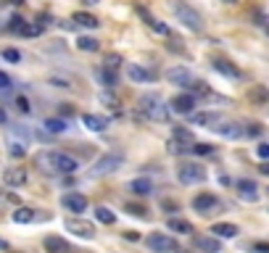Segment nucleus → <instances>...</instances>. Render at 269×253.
Here are the masks:
<instances>
[{
	"label": "nucleus",
	"mask_w": 269,
	"mask_h": 253,
	"mask_svg": "<svg viewBox=\"0 0 269 253\" xmlns=\"http://www.w3.org/2000/svg\"><path fill=\"white\" fill-rule=\"evenodd\" d=\"M37 166L42 172H55V174H74L79 169V161L66 153H40L37 156Z\"/></svg>",
	"instance_id": "f257e3e1"
},
{
	"label": "nucleus",
	"mask_w": 269,
	"mask_h": 253,
	"mask_svg": "<svg viewBox=\"0 0 269 253\" xmlns=\"http://www.w3.org/2000/svg\"><path fill=\"white\" fill-rule=\"evenodd\" d=\"M172 8H174V16L182 21V26H188L190 32H201V29H203L201 13L196 11V8H190L188 3H182V0H174Z\"/></svg>",
	"instance_id": "f03ea898"
},
{
	"label": "nucleus",
	"mask_w": 269,
	"mask_h": 253,
	"mask_svg": "<svg viewBox=\"0 0 269 253\" xmlns=\"http://www.w3.org/2000/svg\"><path fill=\"white\" fill-rule=\"evenodd\" d=\"M140 111L153 121H166L169 119V108H166V103L159 95H143L140 98Z\"/></svg>",
	"instance_id": "7ed1b4c3"
},
{
	"label": "nucleus",
	"mask_w": 269,
	"mask_h": 253,
	"mask_svg": "<svg viewBox=\"0 0 269 253\" xmlns=\"http://www.w3.org/2000/svg\"><path fill=\"white\" fill-rule=\"evenodd\" d=\"M124 164V156L122 153H106L103 158H98L95 166H92V174L100 177V174H111V172H116V169H122Z\"/></svg>",
	"instance_id": "20e7f679"
},
{
	"label": "nucleus",
	"mask_w": 269,
	"mask_h": 253,
	"mask_svg": "<svg viewBox=\"0 0 269 253\" xmlns=\"http://www.w3.org/2000/svg\"><path fill=\"white\" fill-rule=\"evenodd\" d=\"M145 246L151 248L153 253H172V251H177V243L166 235V232H153V235H148Z\"/></svg>",
	"instance_id": "39448f33"
},
{
	"label": "nucleus",
	"mask_w": 269,
	"mask_h": 253,
	"mask_svg": "<svg viewBox=\"0 0 269 253\" xmlns=\"http://www.w3.org/2000/svg\"><path fill=\"white\" fill-rule=\"evenodd\" d=\"M177 177H180L182 185H198V182L206 180V169H203L201 164H185Z\"/></svg>",
	"instance_id": "423d86ee"
},
{
	"label": "nucleus",
	"mask_w": 269,
	"mask_h": 253,
	"mask_svg": "<svg viewBox=\"0 0 269 253\" xmlns=\"http://www.w3.org/2000/svg\"><path fill=\"white\" fill-rule=\"evenodd\" d=\"M66 230L71 232V235H77V238H82V240H92L95 238V227H92L90 222H85V219H66Z\"/></svg>",
	"instance_id": "0eeeda50"
},
{
	"label": "nucleus",
	"mask_w": 269,
	"mask_h": 253,
	"mask_svg": "<svg viewBox=\"0 0 269 253\" xmlns=\"http://www.w3.org/2000/svg\"><path fill=\"white\" fill-rule=\"evenodd\" d=\"M193 209L198 214H214L219 209V198L211 193H198L196 198H193Z\"/></svg>",
	"instance_id": "6e6552de"
},
{
	"label": "nucleus",
	"mask_w": 269,
	"mask_h": 253,
	"mask_svg": "<svg viewBox=\"0 0 269 253\" xmlns=\"http://www.w3.org/2000/svg\"><path fill=\"white\" fill-rule=\"evenodd\" d=\"M172 111L174 114H193V108H196V95H190V92H180V95L172 98Z\"/></svg>",
	"instance_id": "1a4fd4ad"
},
{
	"label": "nucleus",
	"mask_w": 269,
	"mask_h": 253,
	"mask_svg": "<svg viewBox=\"0 0 269 253\" xmlns=\"http://www.w3.org/2000/svg\"><path fill=\"white\" fill-rule=\"evenodd\" d=\"M61 203H63V209H66V211H74V214H82L87 209V198L82 193H66L61 198Z\"/></svg>",
	"instance_id": "9d476101"
},
{
	"label": "nucleus",
	"mask_w": 269,
	"mask_h": 253,
	"mask_svg": "<svg viewBox=\"0 0 269 253\" xmlns=\"http://www.w3.org/2000/svg\"><path fill=\"white\" fill-rule=\"evenodd\" d=\"M166 79H169L172 84L190 87V84H193V74H190L188 69H182V66H172V69H166Z\"/></svg>",
	"instance_id": "9b49d317"
},
{
	"label": "nucleus",
	"mask_w": 269,
	"mask_h": 253,
	"mask_svg": "<svg viewBox=\"0 0 269 253\" xmlns=\"http://www.w3.org/2000/svg\"><path fill=\"white\" fill-rule=\"evenodd\" d=\"M127 74H129V79H135V82H153L159 77L153 69H143V66H137V63H127Z\"/></svg>",
	"instance_id": "f8f14e48"
},
{
	"label": "nucleus",
	"mask_w": 269,
	"mask_h": 253,
	"mask_svg": "<svg viewBox=\"0 0 269 253\" xmlns=\"http://www.w3.org/2000/svg\"><path fill=\"white\" fill-rule=\"evenodd\" d=\"M3 182L8 187H21V185H26V169H5V172H3Z\"/></svg>",
	"instance_id": "ddd939ff"
},
{
	"label": "nucleus",
	"mask_w": 269,
	"mask_h": 253,
	"mask_svg": "<svg viewBox=\"0 0 269 253\" xmlns=\"http://www.w3.org/2000/svg\"><path fill=\"white\" fill-rule=\"evenodd\" d=\"M193 121L201 124V127H214L217 129V124H222L225 116H222L219 111H206V114H193Z\"/></svg>",
	"instance_id": "4468645a"
},
{
	"label": "nucleus",
	"mask_w": 269,
	"mask_h": 253,
	"mask_svg": "<svg viewBox=\"0 0 269 253\" xmlns=\"http://www.w3.org/2000/svg\"><path fill=\"white\" fill-rule=\"evenodd\" d=\"M45 253H71V246L63 238L50 235V238H45Z\"/></svg>",
	"instance_id": "2eb2a0df"
},
{
	"label": "nucleus",
	"mask_w": 269,
	"mask_h": 253,
	"mask_svg": "<svg viewBox=\"0 0 269 253\" xmlns=\"http://www.w3.org/2000/svg\"><path fill=\"white\" fill-rule=\"evenodd\" d=\"M248 100H251L254 106H267V103H269V87H264V84H251V90H248Z\"/></svg>",
	"instance_id": "dca6fc26"
},
{
	"label": "nucleus",
	"mask_w": 269,
	"mask_h": 253,
	"mask_svg": "<svg viewBox=\"0 0 269 253\" xmlns=\"http://www.w3.org/2000/svg\"><path fill=\"white\" fill-rule=\"evenodd\" d=\"M137 13H140V16H143V21H145L148 26H151V29H153V32H159V34H164V37H169V34H172V32H169V26H166V24H161V21H159V18H153L151 13H148V11H145V8H137Z\"/></svg>",
	"instance_id": "f3484780"
},
{
	"label": "nucleus",
	"mask_w": 269,
	"mask_h": 253,
	"mask_svg": "<svg viewBox=\"0 0 269 253\" xmlns=\"http://www.w3.org/2000/svg\"><path fill=\"white\" fill-rule=\"evenodd\" d=\"M196 248L203 251V253H219V251H222L219 240H217V238H209V235H198V238H196Z\"/></svg>",
	"instance_id": "a211bd4d"
},
{
	"label": "nucleus",
	"mask_w": 269,
	"mask_h": 253,
	"mask_svg": "<svg viewBox=\"0 0 269 253\" xmlns=\"http://www.w3.org/2000/svg\"><path fill=\"white\" fill-rule=\"evenodd\" d=\"M214 69L219 71V74H225V77H233V79H240L243 77V71H240L235 63H230V61H222V58H217L214 61Z\"/></svg>",
	"instance_id": "6ab92c4d"
},
{
	"label": "nucleus",
	"mask_w": 269,
	"mask_h": 253,
	"mask_svg": "<svg viewBox=\"0 0 269 253\" xmlns=\"http://www.w3.org/2000/svg\"><path fill=\"white\" fill-rule=\"evenodd\" d=\"M82 121H85V127L92 129V132H103V129L108 127V121L103 116H98V114H85V116H82Z\"/></svg>",
	"instance_id": "aec40b11"
},
{
	"label": "nucleus",
	"mask_w": 269,
	"mask_h": 253,
	"mask_svg": "<svg viewBox=\"0 0 269 253\" xmlns=\"http://www.w3.org/2000/svg\"><path fill=\"white\" fill-rule=\"evenodd\" d=\"M129 190H132L135 195H151L153 185H151V180H145V177H137V180L129 182Z\"/></svg>",
	"instance_id": "412c9836"
},
{
	"label": "nucleus",
	"mask_w": 269,
	"mask_h": 253,
	"mask_svg": "<svg viewBox=\"0 0 269 253\" xmlns=\"http://www.w3.org/2000/svg\"><path fill=\"white\" fill-rule=\"evenodd\" d=\"M211 232H214L217 238H238V227L235 224H227V222H219V224H214V227H211Z\"/></svg>",
	"instance_id": "4be33fe9"
},
{
	"label": "nucleus",
	"mask_w": 269,
	"mask_h": 253,
	"mask_svg": "<svg viewBox=\"0 0 269 253\" xmlns=\"http://www.w3.org/2000/svg\"><path fill=\"white\" fill-rule=\"evenodd\" d=\"M238 190H240V198H246V201H256L259 198L256 185L251 180H238Z\"/></svg>",
	"instance_id": "5701e85b"
},
{
	"label": "nucleus",
	"mask_w": 269,
	"mask_h": 253,
	"mask_svg": "<svg viewBox=\"0 0 269 253\" xmlns=\"http://www.w3.org/2000/svg\"><path fill=\"white\" fill-rule=\"evenodd\" d=\"M166 227H169L172 232H177V235H190L193 232V224L185 222V219H177V217H172L169 222H166Z\"/></svg>",
	"instance_id": "b1692460"
},
{
	"label": "nucleus",
	"mask_w": 269,
	"mask_h": 253,
	"mask_svg": "<svg viewBox=\"0 0 269 253\" xmlns=\"http://www.w3.org/2000/svg\"><path fill=\"white\" fill-rule=\"evenodd\" d=\"M37 219V211L34 209H26V206H21V209H16L13 211V222L16 224H29Z\"/></svg>",
	"instance_id": "393cba45"
},
{
	"label": "nucleus",
	"mask_w": 269,
	"mask_h": 253,
	"mask_svg": "<svg viewBox=\"0 0 269 253\" xmlns=\"http://www.w3.org/2000/svg\"><path fill=\"white\" fill-rule=\"evenodd\" d=\"M74 21H77L79 26H85V29H98V24H100L92 13H82V11L74 13Z\"/></svg>",
	"instance_id": "a878e982"
},
{
	"label": "nucleus",
	"mask_w": 269,
	"mask_h": 253,
	"mask_svg": "<svg viewBox=\"0 0 269 253\" xmlns=\"http://www.w3.org/2000/svg\"><path fill=\"white\" fill-rule=\"evenodd\" d=\"M217 132H219L222 137H233V140H238V137L246 135V129H240L238 124H222V127H217Z\"/></svg>",
	"instance_id": "bb28decb"
},
{
	"label": "nucleus",
	"mask_w": 269,
	"mask_h": 253,
	"mask_svg": "<svg viewBox=\"0 0 269 253\" xmlns=\"http://www.w3.org/2000/svg\"><path fill=\"white\" fill-rule=\"evenodd\" d=\"M77 48L85 50V53H98V50H100V42L95 40V37H79V40H77Z\"/></svg>",
	"instance_id": "cd10ccee"
},
{
	"label": "nucleus",
	"mask_w": 269,
	"mask_h": 253,
	"mask_svg": "<svg viewBox=\"0 0 269 253\" xmlns=\"http://www.w3.org/2000/svg\"><path fill=\"white\" fill-rule=\"evenodd\" d=\"M98 79L103 82L108 90H114L116 84H119V77H116V71H108V69H103V66H100V71H98Z\"/></svg>",
	"instance_id": "c85d7f7f"
},
{
	"label": "nucleus",
	"mask_w": 269,
	"mask_h": 253,
	"mask_svg": "<svg viewBox=\"0 0 269 253\" xmlns=\"http://www.w3.org/2000/svg\"><path fill=\"white\" fill-rule=\"evenodd\" d=\"M122 63H124V58L119 53H108L106 58H103V69H108V71H119L122 69Z\"/></svg>",
	"instance_id": "c756f323"
},
{
	"label": "nucleus",
	"mask_w": 269,
	"mask_h": 253,
	"mask_svg": "<svg viewBox=\"0 0 269 253\" xmlns=\"http://www.w3.org/2000/svg\"><path fill=\"white\" fill-rule=\"evenodd\" d=\"M95 219L100 224H114L116 222V214L111 211V209H106V206H98V209H95Z\"/></svg>",
	"instance_id": "7c9ffc66"
},
{
	"label": "nucleus",
	"mask_w": 269,
	"mask_h": 253,
	"mask_svg": "<svg viewBox=\"0 0 269 253\" xmlns=\"http://www.w3.org/2000/svg\"><path fill=\"white\" fill-rule=\"evenodd\" d=\"M45 129H48L50 135H61V132H66V121L63 119H45Z\"/></svg>",
	"instance_id": "2f4dec72"
},
{
	"label": "nucleus",
	"mask_w": 269,
	"mask_h": 253,
	"mask_svg": "<svg viewBox=\"0 0 269 253\" xmlns=\"http://www.w3.org/2000/svg\"><path fill=\"white\" fill-rule=\"evenodd\" d=\"M190 143H182V140H169L166 143V148H169V153H174V156H180V153H188V151H193V148H188Z\"/></svg>",
	"instance_id": "473e14b6"
},
{
	"label": "nucleus",
	"mask_w": 269,
	"mask_h": 253,
	"mask_svg": "<svg viewBox=\"0 0 269 253\" xmlns=\"http://www.w3.org/2000/svg\"><path fill=\"white\" fill-rule=\"evenodd\" d=\"M100 103H103V106H108V108H119V98L114 95V92H111V90H103V92H100Z\"/></svg>",
	"instance_id": "72a5a7b5"
},
{
	"label": "nucleus",
	"mask_w": 269,
	"mask_h": 253,
	"mask_svg": "<svg viewBox=\"0 0 269 253\" xmlns=\"http://www.w3.org/2000/svg\"><path fill=\"white\" fill-rule=\"evenodd\" d=\"M8 153H11L13 158H21V156H26V148H24V143H16V140H11V143H8Z\"/></svg>",
	"instance_id": "f704fd0d"
},
{
	"label": "nucleus",
	"mask_w": 269,
	"mask_h": 253,
	"mask_svg": "<svg viewBox=\"0 0 269 253\" xmlns=\"http://www.w3.org/2000/svg\"><path fill=\"white\" fill-rule=\"evenodd\" d=\"M172 135H174V140H182V143H193V132H188V129H182V127H174Z\"/></svg>",
	"instance_id": "c9c22d12"
},
{
	"label": "nucleus",
	"mask_w": 269,
	"mask_h": 253,
	"mask_svg": "<svg viewBox=\"0 0 269 253\" xmlns=\"http://www.w3.org/2000/svg\"><path fill=\"white\" fill-rule=\"evenodd\" d=\"M124 209H127L129 214H132V217H140V219L148 214V209H145V206H140V203H127Z\"/></svg>",
	"instance_id": "e433bc0d"
},
{
	"label": "nucleus",
	"mask_w": 269,
	"mask_h": 253,
	"mask_svg": "<svg viewBox=\"0 0 269 253\" xmlns=\"http://www.w3.org/2000/svg\"><path fill=\"white\" fill-rule=\"evenodd\" d=\"M21 34H24V37H37V34H42V24H24Z\"/></svg>",
	"instance_id": "4c0bfd02"
},
{
	"label": "nucleus",
	"mask_w": 269,
	"mask_h": 253,
	"mask_svg": "<svg viewBox=\"0 0 269 253\" xmlns=\"http://www.w3.org/2000/svg\"><path fill=\"white\" fill-rule=\"evenodd\" d=\"M193 153H196V156H211V153H214V148H211L209 143H196V145H193Z\"/></svg>",
	"instance_id": "58836bf2"
},
{
	"label": "nucleus",
	"mask_w": 269,
	"mask_h": 253,
	"mask_svg": "<svg viewBox=\"0 0 269 253\" xmlns=\"http://www.w3.org/2000/svg\"><path fill=\"white\" fill-rule=\"evenodd\" d=\"M3 58L11 61V63H18V61H21V53H18L16 48H5V50H3Z\"/></svg>",
	"instance_id": "ea45409f"
},
{
	"label": "nucleus",
	"mask_w": 269,
	"mask_h": 253,
	"mask_svg": "<svg viewBox=\"0 0 269 253\" xmlns=\"http://www.w3.org/2000/svg\"><path fill=\"white\" fill-rule=\"evenodd\" d=\"M188 90H190V95H206V92H209V87L203 82H193Z\"/></svg>",
	"instance_id": "a19ab883"
},
{
	"label": "nucleus",
	"mask_w": 269,
	"mask_h": 253,
	"mask_svg": "<svg viewBox=\"0 0 269 253\" xmlns=\"http://www.w3.org/2000/svg\"><path fill=\"white\" fill-rule=\"evenodd\" d=\"M16 108L21 111V114H32V106H29V100H26L24 95H18V98H16Z\"/></svg>",
	"instance_id": "79ce46f5"
},
{
	"label": "nucleus",
	"mask_w": 269,
	"mask_h": 253,
	"mask_svg": "<svg viewBox=\"0 0 269 253\" xmlns=\"http://www.w3.org/2000/svg\"><path fill=\"white\" fill-rule=\"evenodd\" d=\"M262 132H264L262 124H248V127H246V135H248V137H259Z\"/></svg>",
	"instance_id": "37998d69"
},
{
	"label": "nucleus",
	"mask_w": 269,
	"mask_h": 253,
	"mask_svg": "<svg viewBox=\"0 0 269 253\" xmlns=\"http://www.w3.org/2000/svg\"><path fill=\"white\" fill-rule=\"evenodd\" d=\"M256 253H269V243H264V240H259V243H254L251 246Z\"/></svg>",
	"instance_id": "c03bdc74"
},
{
	"label": "nucleus",
	"mask_w": 269,
	"mask_h": 253,
	"mask_svg": "<svg viewBox=\"0 0 269 253\" xmlns=\"http://www.w3.org/2000/svg\"><path fill=\"white\" fill-rule=\"evenodd\" d=\"M11 29H13V32H21V29H24V18L13 16V18H11Z\"/></svg>",
	"instance_id": "a18cd8bd"
},
{
	"label": "nucleus",
	"mask_w": 269,
	"mask_h": 253,
	"mask_svg": "<svg viewBox=\"0 0 269 253\" xmlns=\"http://www.w3.org/2000/svg\"><path fill=\"white\" fill-rule=\"evenodd\" d=\"M0 90H11V77L0 71Z\"/></svg>",
	"instance_id": "49530a36"
},
{
	"label": "nucleus",
	"mask_w": 269,
	"mask_h": 253,
	"mask_svg": "<svg viewBox=\"0 0 269 253\" xmlns=\"http://www.w3.org/2000/svg\"><path fill=\"white\" fill-rule=\"evenodd\" d=\"M256 153H259V158H269V143H262L256 148Z\"/></svg>",
	"instance_id": "de8ad7c7"
},
{
	"label": "nucleus",
	"mask_w": 269,
	"mask_h": 253,
	"mask_svg": "<svg viewBox=\"0 0 269 253\" xmlns=\"http://www.w3.org/2000/svg\"><path fill=\"white\" fill-rule=\"evenodd\" d=\"M50 82L55 84V87H71V84H69V79H61V77H53Z\"/></svg>",
	"instance_id": "09e8293b"
},
{
	"label": "nucleus",
	"mask_w": 269,
	"mask_h": 253,
	"mask_svg": "<svg viewBox=\"0 0 269 253\" xmlns=\"http://www.w3.org/2000/svg\"><path fill=\"white\" fill-rule=\"evenodd\" d=\"M124 238H127L129 243H137V240H140V235H137L135 230H127V232H124Z\"/></svg>",
	"instance_id": "8fccbe9b"
},
{
	"label": "nucleus",
	"mask_w": 269,
	"mask_h": 253,
	"mask_svg": "<svg viewBox=\"0 0 269 253\" xmlns=\"http://www.w3.org/2000/svg\"><path fill=\"white\" fill-rule=\"evenodd\" d=\"M161 206H164V211H166V209H169V211H174V209H177V206H174V201H164Z\"/></svg>",
	"instance_id": "3c124183"
},
{
	"label": "nucleus",
	"mask_w": 269,
	"mask_h": 253,
	"mask_svg": "<svg viewBox=\"0 0 269 253\" xmlns=\"http://www.w3.org/2000/svg\"><path fill=\"white\" fill-rule=\"evenodd\" d=\"M259 172H262V174H267V177H269V161H267V164H262V166H259Z\"/></svg>",
	"instance_id": "603ef678"
},
{
	"label": "nucleus",
	"mask_w": 269,
	"mask_h": 253,
	"mask_svg": "<svg viewBox=\"0 0 269 253\" xmlns=\"http://www.w3.org/2000/svg\"><path fill=\"white\" fill-rule=\"evenodd\" d=\"M5 121H8V116H5V111L0 108V124H5Z\"/></svg>",
	"instance_id": "864d4df0"
},
{
	"label": "nucleus",
	"mask_w": 269,
	"mask_h": 253,
	"mask_svg": "<svg viewBox=\"0 0 269 253\" xmlns=\"http://www.w3.org/2000/svg\"><path fill=\"white\" fill-rule=\"evenodd\" d=\"M82 3H87V5H95V3H100V0H82Z\"/></svg>",
	"instance_id": "5fc2aeb1"
},
{
	"label": "nucleus",
	"mask_w": 269,
	"mask_h": 253,
	"mask_svg": "<svg viewBox=\"0 0 269 253\" xmlns=\"http://www.w3.org/2000/svg\"><path fill=\"white\" fill-rule=\"evenodd\" d=\"M264 29H267V32H269V18H267V24H264Z\"/></svg>",
	"instance_id": "6e6d98bb"
},
{
	"label": "nucleus",
	"mask_w": 269,
	"mask_h": 253,
	"mask_svg": "<svg viewBox=\"0 0 269 253\" xmlns=\"http://www.w3.org/2000/svg\"><path fill=\"white\" fill-rule=\"evenodd\" d=\"M225 3H238V0H225Z\"/></svg>",
	"instance_id": "4d7b16f0"
}]
</instances>
